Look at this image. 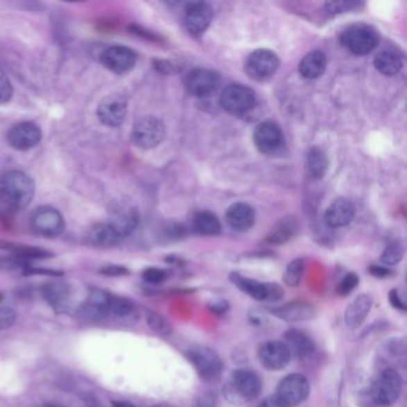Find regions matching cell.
<instances>
[{
  "instance_id": "obj_1",
  "label": "cell",
  "mask_w": 407,
  "mask_h": 407,
  "mask_svg": "<svg viewBox=\"0 0 407 407\" xmlns=\"http://www.w3.org/2000/svg\"><path fill=\"white\" fill-rule=\"evenodd\" d=\"M35 196L34 181L21 171H11L0 178V220H11L26 209Z\"/></svg>"
},
{
  "instance_id": "obj_2",
  "label": "cell",
  "mask_w": 407,
  "mask_h": 407,
  "mask_svg": "<svg viewBox=\"0 0 407 407\" xmlns=\"http://www.w3.org/2000/svg\"><path fill=\"white\" fill-rule=\"evenodd\" d=\"M262 380L254 370H234L224 393L229 401L234 404L247 403L257 398L262 392Z\"/></svg>"
},
{
  "instance_id": "obj_3",
  "label": "cell",
  "mask_w": 407,
  "mask_h": 407,
  "mask_svg": "<svg viewBox=\"0 0 407 407\" xmlns=\"http://www.w3.org/2000/svg\"><path fill=\"white\" fill-rule=\"evenodd\" d=\"M188 356L202 381L212 383L220 379L224 363L217 351L207 347H197L191 349Z\"/></svg>"
},
{
  "instance_id": "obj_4",
  "label": "cell",
  "mask_w": 407,
  "mask_h": 407,
  "mask_svg": "<svg viewBox=\"0 0 407 407\" xmlns=\"http://www.w3.org/2000/svg\"><path fill=\"white\" fill-rule=\"evenodd\" d=\"M403 390V380L395 369L382 370L372 388V398L378 406L388 407L397 403Z\"/></svg>"
},
{
  "instance_id": "obj_5",
  "label": "cell",
  "mask_w": 407,
  "mask_h": 407,
  "mask_svg": "<svg viewBox=\"0 0 407 407\" xmlns=\"http://www.w3.org/2000/svg\"><path fill=\"white\" fill-rule=\"evenodd\" d=\"M165 124L161 119L153 116H146L138 119L132 129L133 144L142 149L157 147L165 138Z\"/></svg>"
},
{
  "instance_id": "obj_6",
  "label": "cell",
  "mask_w": 407,
  "mask_h": 407,
  "mask_svg": "<svg viewBox=\"0 0 407 407\" xmlns=\"http://www.w3.org/2000/svg\"><path fill=\"white\" fill-rule=\"evenodd\" d=\"M340 41L349 51L356 56H365L379 43V34L373 26L367 24H354L344 30Z\"/></svg>"
},
{
  "instance_id": "obj_7",
  "label": "cell",
  "mask_w": 407,
  "mask_h": 407,
  "mask_svg": "<svg viewBox=\"0 0 407 407\" xmlns=\"http://www.w3.org/2000/svg\"><path fill=\"white\" fill-rule=\"evenodd\" d=\"M229 280L232 281V283L237 285L242 293L247 294L249 297L258 301H280L284 297L283 288L279 284L262 283L249 277H244L238 272H232L229 275Z\"/></svg>"
},
{
  "instance_id": "obj_8",
  "label": "cell",
  "mask_w": 407,
  "mask_h": 407,
  "mask_svg": "<svg viewBox=\"0 0 407 407\" xmlns=\"http://www.w3.org/2000/svg\"><path fill=\"white\" fill-rule=\"evenodd\" d=\"M310 382L302 374H289L277 386V397L289 406L304 403L310 395Z\"/></svg>"
},
{
  "instance_id": "obj_9",
  "label": "cell",
  "mask_w": 407,
  "mask_h": 407,
  "mask_svg": "<svg viewBox=\"0 0 407 407\" xmlns=\"http://www.w3.org/2000/svg\"><path fill=\"white\" fill-rule=\"evenodd\" d=\"M279 66L280 60L274 51L258 49L247 58L245 69L251 79L262 81L274 76Z\"/></svg>"
},
{
  "instance_id": "obj_10",
  "label": "cell",
  "mask_w": 407,
  "mask_h": 407,
  "mask_svg": "<svg viewBox=\"0 0 407 407\" xmlns=\"http://www.w3.org/2000/svg\"><path fill=\"white\" fill-rule=\"evenodd\" d=\"M31 227L36 233L43 237H58L64 232L65 220L59 210L51 207H41L33 213Z\"/></svg>"
},
{
  "instance_id": "obj_11",
  "label": "cell",
  "mask_w": 407,
  "mask_h": 407,
  "mask_svg": "<svg viewBox=\"0 0 407 407\" xmlns=\"http://www.w3.org/2000/svg\"><path fill=\"white\" fill-rule=\"evenodd\" d=\"M220 103L222 108L229 113L244 114L255 106L256 94L247 86L233 84L224 90Z\"/></svg>"
},
{
  "instance_id": "obj_12",
  "label": "cell",
  "mask_w": 407,
  "mask_h": 407,
  "mask_svg": "<svg viewBox=\"0 0 407 407\" xmlns=\"http://www.w3.org/2000/svg\"><path fill=\"white\" fill-rule=\"evenodd\" d=\"M258 357L265 369L279 372L289 365L292 360V352L284 342L270 340L260 345Z\"/></svg>"
},
{
  "instance_id": "obj_13",
  "label": "cell",
  "mask_w": 407,
  "mask_h": 407,
  "mask_svg": "<svg viewBox=\"0 0 407 407\" xmlns=\"http://www.w3.org/2000/svg\"><path fill=\"white\" fill-rule=\"evenodd\" d=\"M97 116L106 127H119L127 116L126 98L116 94L103 98L97 108Z\"/></svg>"
},
{
  "instance_id": "obj_14",
  "label": "cell",
  "mask_w": 407,
  "mask_h": 407,
  "mask_svg": "<svg viewBox=\"0 0 407 407\" xmlns=\"http://www.w3.org/2000/svg\"><path fill=\"white\" fill-rule=\"evenodd\" d=\"M220 81V76L217 72L206 68H197L188 74L185 88L188 92L195 97H208L217 91Z\"/></svg>"
},
{
  "instance_id": "obj_15",
  "label": "cell",
  "mask_w": 407,
  "mask_h": 407,
  "mask_svg": "<svg viewBox=\"0 0 407 407\" xmlns=\"http://www.w3.org/2000/svg\"><path fill=\"white\" fill-rule=\"evenodd\" d=\"M115 233L121 239L131 235L139 224V213L132 204L121 202L111 209L110 221L108 222Z\"/></svg>"
},
{
  "instance_id": "obj_16",
  "label": "cell",
  "mask_w": 407,
  "mask_h": 407,
  "mask_svg": "<svg viewBox=\"0 0 407 407\" xmlns=\"http://www.w3.org/2000/svg\"><path fill=\"white\" fill-rule=\"evenodd\" d=\"M103 66L116 74L129 72L136 64V54L124 46H110L101 54Z\"/></svg>"
},
{
  "instance_id": "obj_17",
  "label": "cell",
  "mask_w": 407,
  "mask_h": 407,
  "mask_svg": "<svg viewBox=\"0 0 407 407\" xmlns=\"http://www.w3.org/2000/svg\"><path fill=\"white\" fill-rule=\"evenodd\" d=\"M42 140V131L33 122L15 124L8 133V141L13 149L29 151L36 147Z\"/></svg>"
},
{
  "instance_id": "obj_18",
  "label": "cell",
  "mask_w": 407,
  "mask_h": 407,
  "mask_svg": "<svg viewBox=\"0 0 407 407\" xmlns=\"http://www.w3.org/2000/svg\"><path fill=\"white\" fill-rule=\"evenodd\" d=\"M257 149L265 154H272L280 149L283 144V134L281 128L272 121H264L259 124L254 134Z\"/></svg>"
},
{
  "instance_id": "obj_19",
  "label": "cell",
  "mask_w": 407,
  "mask_h": 407,
  "mask_svg": "<svg viewBox=\"0 0 407 407\" xmlns=\"http://www.w3.org/2000/svg\"><path fill=\"white\" fill-rule=\"evenodd\" d=\"M213 18V10L207 3L195 1L185 9V24L190 33L199 35L208 28Z\"/></svg>"
},
{
  "instance_id": "obj_20",
  "label": "cell",
  "mask_w": 407,
  "mask_h": 407,
  "mask_svg": "<svg viewBox=\"0 0 407 407\" xmlns=\"http://www.w3.org/2000/svg\"><path fill=\"white\" fill-rule=\"evenodd\" d=\"M270 313L276 318L284 322H299L315 318L317 310L314 308V306L307 302L294 301L272 308Z\"/></svg>"
},
{
  "instance_id": "obj_21",
  "label": "cell",
  "mask_w": 407,
  "mask_h": 407,
  "mask_svg": "<svg viewBox=\"0 0 407 407\" xmlns=\"http://www.w3.org/2000/svg\"><path fill=\"white\" fill-rule=\"evenodd\" d=\"M372 305H373V299L368 294H360L355 297L349 304L344 313V322L347 324V326L351 330L358 329L368 317L372 310Z\"/></svg>"
},
{
  "instance_id": "obj_22",
  "label": "cell",
  "mask_w": 407,
  "mask_h": 407,
  "mask_svg": "<svg viewBox=\"0 0 407 407\" xmlns=\"http://www.w3.org/2000/svg\"><path fill=\"white\" fill-rule=\"evenodd\" d=\"M355 206L348 199H337L327 208L325 213V221L332 229H338L349 225L355 217Z\"/></svg>"
},
{
  "instance_id": "obj_23",
  "label": "cell",
  "mask_w": 407,
  "mask_h": 407,
  "mask_svg": "<svg viewBox=\"0 0 407 407\" xmlns=\"http://www.w3.org/2000/svg\"><path fill=\"white\" fill-rule=\"evenodd\" d=\"M256 214L254 208L247 204H234L227 209L226 220L231 229L237 232H245L255 224Z\"/></svg>"
},
{
  "instance_id": "obj_24",
  "label": "cell",
  "mask_w": 407,
  "mask_h": 407,
  "mask_svg": "<svg viewBox=\"0 0 407 407\" xmlns=\"http://www.w3.org/2000/svg\"><path fill=\"white\" fill-rule=\"evenodd\" d=\"M109 302H110V294L104 290H94L91 292L85 304L81 306V315L84 318L102 319L109 313Z\"/></svg>"
},
{
  "instance_id": "obj_25",
  "label": "cell",
  "mask_w": 407,
  "mask_h": 407,
  "mask_svg": "<svg viewBox=\"0 0 407 407\" xmlns=\"http://www.w3.org/2000/svg\"><path fill=\"white\" fill-rule=\"evenodd\" d=\"M85 242L90 247L109 249L116 247L121 242V238L115 233L114 229L106 222L92 226L86 233Z\"/></svg>"
},
{
  "instance_id": "obj_26",
  "label": "cell",
  "mask_w": 407,
  "mask_h": 407,
  "mask_svg": "<svg viewBox=\"0 0 407 407\" xmlns=\"http://www.w3.org/2000/svg\"><path fill=\"white\" fill-rule=\"evenodd\" d=\"M284 343L288 345L290 352H293L299 358H307L315 350V345L313 340H310V335H306L305 332L299 329H289L288 331L284 333Z\"/></svg>"
},
{
  "instance_id": "obj_27",
  "label": "cell",
  "mask_w": 407,
  "mask_h": 407,
  "mask_svg": "<svg viewBox=\"0 0 407 407\" xmlns=\"http://www.w3.org/2000/svg\"><path fill=\"white\" fill-rule=\"evenodd\" d=\"M299 220L293 215L281 219L274 227L270 233L267 234V242L274 245H281L289 242L299 231Z\"/></svg>"
},
{
  "instance_id": "obj_28",
  "label": "cell",
  "mask_w": 407,
  "mask_h": 407,
  "mask_svg": "<svg viewBox=\"0 0 407 407\" xmlns=\"http://www.w3.org/2000/svg\"><path fill=\"white\" fill-rule=\"evenodd\" d=\"M326 56L322 51H310L301 60L299 71L306 79H315L324 74L326 69Z\"/></svg>"
},
{
  "instance_id": "obj_29",
  "label": "cell",
  "mask_w": 407,
  "mask_h": 407,
  "mask_svg": "<svg viewBox=\"0 0 407 407\" xmlns=\"http://www.w3.org/2000/svg\"><path fill=\"white\" fill-rule=\"evenodd\" d=\"M0 249L10 251L17 258L24 259V260L49 258L53 256L49 251L43 250L41 247H26V245H19L13 242H0Z\"/></svg>"
},
{
  "instance_id": "obj_30",
  "label": "cell",
  "mask_w": 407,
  "mask_h": 407,
  "mask_svg": "<svg viewBox=\"0 0 407 407\" xmlns=\"http://www.w3.org/2000/svg\"><path fill=\"white\" fill-rule=\"evenodd\" d=\"M374 66L385 76H394L403 67V63L393 51H383L375 56Z\"/></svg>"
},
{
  "instance_id": "obj_31",
  "label": "cell",
  "mask_w": 407,
  "mask_h": 407,
  "mask_svg": "<svg viewBox=\"0 0 407 407\" xmlns=\"http://www.w3.org/2000/svg\"><path fill=\"white\" fill-rule=\"evenodd\" d=\"M194 226L199 233L206 234V235H215L220 233L221 231L220 221L217 215L207 210L196 214L194 217Z\"/></svg>"
},
{
  "instance_id": "obj_32",
  "label": "cell",
  "mask_w": 407,
  "mask_h": 407,
  "mask_svg": "<svg viewBox=\"0 0 407 407\" xmlns=\"http://www.w3.org/2000/svg\"><path fill=\"white\" fill-rule=\"evenodd\" d=\"M307 164H308V170L314 178H322L326 174L329 160H327L326 154L322 149L314 147L308 153Z\"/></svg>"
},
{
  "instance_id": "obj_33",
  "label": "cell",
  "mask_w": 407,
  "mask_h": 407,
  "mask_svg": "<svg viewBox=\"0 0 407 407\" xmlns=\"http://www.w3.org/2000/svg\"><path fill=\"white\" fill-rule=\"evenodd\" d=\"M146 322L152 331L156 332L163 337H169L174 332V327L171 325L170 322L163 317L161 314L154 312V310H147L146 312Z\"/></svg>"
},
{
  "instance_id": "obj_34",
  "label": "cell",
  "mask_w": 407,
  "mask_h": 407,
  "mask_svg": "<svg viewBox=\"0 0 407 407\" xmlns=\"http://www.w3.org/2000/svg\"><path fill=\"white\" fill-rule=\"evenodd\" d=\"M305 272V262L302 258H297L288 264L283 274L284 283L288 287H297L301 283L302 277Z\"/></svg>"
},
{
  "instance_id": "obj_35",
  "label": "cell",
  "mask_w": 407,
  "mask_h": 407,
  "mask_svg": "<svg viewBox=\"0 0 407 407\" xmlns=\"http://www.w3.org/2000/svg\"><path fill=\"white\" fill-rule=\"evenodd\" d=\"M134 310V305L131 300L126 297H114L110 295L109 302V313L114 314L116 317H127Z\"/></svg>"
},
{
  "instance_id": "obj_36",
  "label": "cell",
  "mask_w": 407,
  "mask_h": 407,
  "mask_svg": "<svg viewBox=\"0 0 407 407\" xmlns=\"http://www.w3.org/2000/svg\"><path fill=\"white\" fill-rule=\"evenodd\" d=\"M404 257V249L399 244H390L382 252L381 262L385 265H395L400 263Z\"/></svg>"
},
{
  "instance_id": "obj_37",
  "label": "cell",
  "mask_w": 407,
  "mask_h": 407,
  "mask_svg": "<svg viewBox=\"0 0 407 407\" xmlns=\"http://www.w3.org/2000/svg\"><path fill=\"white\" fill-rule=\"evenodd\" d=\"M358 283H360L358 276L354 272H350L348 275L344 276L343 280L340 281L337 287V293L342 297H348L349 294L352 293L357 288Z\"/></svg>"
},
{
  "instance_id": "obj_38",
  "label": "cell",
  "mask_w": 407,
  "mask_h": 407,
  "mask_svg": "<svg viewBox=\"0 0 407 407\" xmlns=\"http://www.w3.org/2000/svg\"><path fill=\"white\" fill-rule=\"evenodd\" d=\"M358 6H360V3H357V1H329L325 4L327 13H331V15L349 13V11L356 9Z\"/></svg>"
},
{
  "instance_id": "obj_39",
  "label": "cell",
  "mask_w": 407,
  "mask_h": 407,
  "mask_svg": "<svg viewBox=\"0 0 407 407\" xmlns=\"http://www.w3.org/2000/svg\"><path fill=\"white\" fill-rule=\"evenodd\" d=\"M169 277V272L159 267H149L142 272V279L152 284H159Z\"/></svg>"
},
{
  "instance_id": "obj_40",
  "label": "cell",
  "mask_w": 407,
  "mask_h": 407,
  "mask_svg": "<svg viewBox=\"0 0 407 407\" xmlns=\"http://www.w3.org/2000/svg\"><path fill=\"white\" fill-rule=\"evenodd\" d=\"M13 89L9 78L0 72V104L9 102L13 97Z\"/></svg>"
},
{
  "instance_id": "obj_41",
  "label": "cell",
  "mask_w": 407,
  "mask_h": 407,
  "mask_svg": "<svg viewBox=\"0 0 407 407\" xmlns=\"http://www.w3.org/2000/svg\"><path fill=\"white\" fill-rule=\"evenodd\" d=\"M15 320H16L15 310L8 308V307L0 308V330H5V329L11 326Z\"/></svg>"
},
{
  "instance_id": "obj_42",
  "label": "cell",
  "mask_w": 407,
  "mask_h": 407,
  "mask_svg": "<svg viewBox=\"0 0 407 407\" xmlns=\"http://www.w3.org/2000/svg\"><path fill=\"white\" fill-rule=\"evenodd\" d=\"M101 274L110 277H119V276H126L129 274L127 267L122 265H108L101 269Z\"/></svg>"
},
{
  "instance_id": "obj_43",
  "label": "cell",
  "mask_w": 407,
  "mask_h": 407,
  "mask_svg": "<svg viewBox=\"0 0 407 407\" xmlns=\"http://www.w3.org/2000/svg\"><path fill=\"white\" fill-rule=\"evenodd\" d=\"M388 299H390V305L394 307L395 310H406V304L403 301V299L399 295V292L397 289H392L390 294H388Z\"/></svg>"
},
{
  "instance_id": "obj_44",
  "label": "cell",
  "mask_w": 407,
  "mask_h": 407,
  "mask_svg": "<svg viewBox=\"0 0 407 407\" xmlns=\"http://www.w3.org/2000/svg\"><path fill=\"white\" fill-rule=\"evenodd\" d=\"M154 66H156L158 71H160L163 73H174L179 71V67L177 65L171 63V61H164V60H157L154 63Z\"/></svg>"
},
{
  "instance_id": "obj_45",
  "label": "cell",
  "mask_w": 407,
  "mask_h": 407,
  "mask_svg": "<svg viewBox=\"0 0 407 407\" xmlns=\"http://www.w3.org/2000/svg\"><path fill=\"white\" fill-rule=\"evenodd\" d=\"M208 308L213 313L220 315V314H225L229 310V304L227 300H217V301L210 302Z\"/></svg>"
},
{
  "instance_id": "obj_46",
  "label": "cell",
  "mask_w": 407,
  "mask_h": 407,
  "mask_svg": "<svg viewBox=\"0 0 407 407\" xmlns=\"http://www.w3.org/2000/svg\"><path fill=\"white\" fill-rule=\"evenodd\" d=\"M258 407H290L284 403L282 399L279 398L277 395H270L267 399H264L262 403L259 404Z\"/></svg>"
},
{
  "instance_id": "obj_47",
  "label": "cell",
  "mask_w": 407,
  "mask_h": 407,
  "mask_svg": "<svg viewBox=\"0 0 407 407\" xmlns=\"http://www.w3.org/2000/svg\"><path fill=\"white\" fill-rule=\"evenodd\" d=\"M368 272H369L370 275H373L374 277H378V279H386L392 274L388 267H382V265H370L368 267Z\"/></svg>"
},
{
  "instance_id": "obj_48",
  "label": "cell",
  "mask_w": 407,
  "mask_h": 407,
  "mask_svg": "<svg viewBox=\"0 0 407 407\" xmlns=\"http://www.w3.org/2000/svg\"><path fill=\"white\" fill-rule=\"evenodd\" d=\"M215 404H217L215 395L213 393H207L197 400L196 407H215Z\"/></svg>"
},
{
  "instance_id": "obj_49",
  "label": "cell",
  "mask_w": 407,
  "mask_h": 407,
  "mask_svg": "<svg viewBox=\"0 0 407 407\" xmlns=\"http://www.w3.org/2000/svg\"><path fill=\"white\" fill-rule=\"evenodd\" d=\"M113 407H136L135 405H133L132 403H128V401H114L113 403Z\"/></svg>"
},
{
  "instance_id": "obj_50",
  "label": "cell",
  "mask_w": 407,
  "mask_h": 407,
  "mask_svg": "<svg viewBox=\"0 0 407 407\" xmlns=\"http://www.w3.org/2000/svg\"><path fill=\"white\" fill-rule=\"evenodd\" d=\"M44 407H63V406H59V405H53V404H48V405H46V406Z\"/></svg>"
},
{
  "instance_id": "obj_51",
  "label": "cell",
  "mask_w": 407,
  "mask_h": 407,
  "mask_svg": "<svg viewBox=\"0 0 407 407\" xmlns=\"http://www.w3.org/2000/svg\"><path fill=\"white\" fill-rule=\"evenodd\" d=\"M152 407H171V406H167V405H154V406Z\"/></svg>"
}]
</instances>
